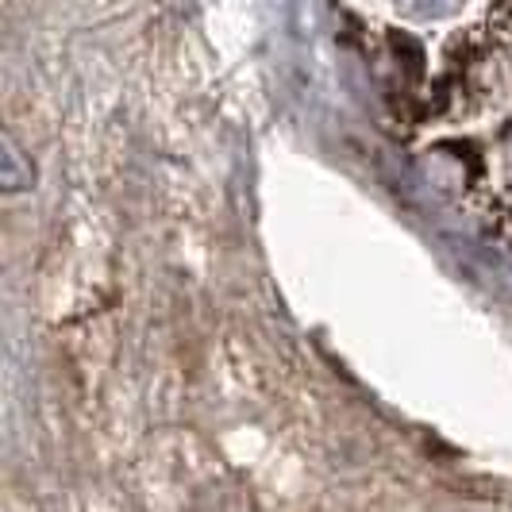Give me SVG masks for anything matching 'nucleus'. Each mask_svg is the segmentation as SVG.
Returning <instances> with one entry per match:
<instances>
[{
    "label": "nucleus",
    "instance_id": "nucleus-2",
    "mask_svg": "<svg viewBox=\"0 0 512 512\" xmlns=\"http://www.w3.org/2000/svg\"><path fill=\"white\" fill-rule=\"evenodd\" d=\"M470 0H389L393 16L405 27H447L466 12Z\"/></svg>",
    "mask_w": 512,
    "mask_h": 512
},
{
    "label": "nucleus",
    "instance_id": "nucleus-1",
    "mask_svg": "<svg viewBox=\"0 0 512 512\" xmlns=\"http://www.w3.org/2000/svg\"><path fill=\"white\" fill-rule=\"evenodd\" d=\"M470 197H478L505 228H512V120H505L486 143Z\"/></svg>",
    "mask_w": 512,
    "mask_h": 512
}]
</instances>
